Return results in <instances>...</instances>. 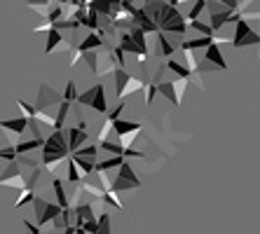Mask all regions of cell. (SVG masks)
<instances>
[{"label": "cell", "mask_w": 260, "mask_h": 234, "mask_svg": "<svg viewBox=\"0 0 260 234\" xmlns=\"http://www.w3.org/2000/svg\"><path fill=\"white\" fill-rule=\"evenodd\" d=\"M155 24H157V28L162 33H181L183 35L185 28H188V19L178 12V7L176 5L164 3V5L159 7L157 17H155Z\"/></svg>", "instance_id": "cell-1"}, {"label": "cell", "mask_w": 260, "mask_h": 234, "mask_svg": "<svg viewBox=\"0 0 260 234\" xmlns=\"http://www.w3.org/2000/svg\"><path fill=\"white\" fill-rule=\"evenodd\" d=\"M248 45H260V33H255L248 24V19L239 17L235 21V35H232V47H248Z\"/></svg>", "instance_id": "cell-2"}, {"label": "cell", "mask_w": 260, "mask_h": 234, "mask_svg": "<svg viewBox=\"0 0 260 234\" xmlns=\"http://www.w3.org/2000/svg\"><path fill=\"white\" fill-rule=\"evenodd\" d=\"M152 82H155V80H152ZM155 85H157V92L164 94V96H167L171 103H174V105H181V99H183V94L188 92L190 80H185V77H178V80H169V82L157 80Z\"/></svg>", "instance_id": "cell-3"}, {"label": "cell", "mask_w": 260, "mask_h": 234, "mask_svg": "<svg viewBox=\"0 0 260 234\" xmlns=\"http://www.w3.org/2000/svg\"><path fill=\"white\" fill-rule=\"evenodd\" d=\"M113 75H115L117 96H120V99H124V96H127V94H132V92H141V89H143V85H145L143 80H136V77L127 75L122 68H115V70H113Z\"/></svg>", "instance_id": "cell-4"}, {"label": "cell", "mask_w": 260, "mask_h": 234, "mask_svg": "<svg viewBox=\"0 0 260 234\" xmlns=\"http://www.w3.org/2000/svg\"><path fill=\"white\" fill-rule=\"evenodd\" d=\"M141 180L136 178V173L134 169L129 167L127 162H122L120 164V173H117L115 183H110V190L113 192H122V190H132V187H139Z\"/></svg>", "instance_id": "cell-5"}, {"label": "cell", "mask_w": 260, "mask_h": 234, "mask_svg": "<svg viewBox=\"0 0 260 234\" xmlns=\"http://www.w3.org/2000/svg\"><path fill=\"white\" fill-rule=\"evenodd\" d=\"M36 202V216H38V225H45L49 220H59L61 216V206L59 204H47L43 199H33Z\"/></svg>", "instance_id": "cell-6"}, {"label": "cell", "mask_w": 260, "mask_h": 234, "mask_svg": "<svg viewBox=\"0 0 260 234\" xmlns=\"http://www.w3.org/2000/svg\"><path fill=\"white\" fill-rule=\"evenodd\" d=\"M78 101L80 103H85V105H91L96 112H106V94H103V85H96L94 89L85 92Z\"/></svg>", "instance_id": "cell-7"}, {"label": "cell", "mask_w": 260, "mask_h": 234, "mask_svg": "<svg viewBox=\"0 0 260 234\" xmlns=\"http://www.w3.org/2000/svg\"><path fill=\"white\" fill-rule=\"evenodd\" d=\"M202 61L216 66L218 70H225V68H228V61L223 59V54H220V47H218L216 43H211L209 47H204V59H202Z\"/></svg>", "instance_id": "cell-8"}, {"label": "cell", "mask_w": 260, "mask_h": 234, "mask_svg": "<svg viewBox=\"0 0 260 234\" xmlns=\"http://www.w3.org/2000/svg\"><path fill=\"white\" fill-rule=\"evenodd\" d=\"M113 129H115V134L120 136H136L139 138V134H141V129H143V124H139V122H124V120H113Z\"/></svg>", "instance_id": "cell-9"}, {"label": "cell", "mask_w": 260, "mask_h": 234, "mask_svg": "<svg viewBox=\"0 0 260 234\" xmlns=\"http://www.w3.org/2000/svg\"><path fill=\"white\" fill-rule=\"evenodd\" d=\"M87 138H89V136H87V131H85V122L80 124L78 129L73 127V129L68 131V150H71V152H75V150H78L80 145L87 141Z\"/></svg>", "instance_id": "cell-10"}, {"label": "cell", "mask_w": 260, "mask_h": 234, "mask_svg": "<svg viewBox=\"0 0 260 234\" xmlns=\"http://www.w3.org/2000/svg\"><path fill=\"white\" fill-rule=\"evenodd\" d=\"M211 43H220V37H216V35H202V37H194V40H185L181 47H188V50H204V47H209Z\"/></svg>", "instance_id": "cell-11"}, {"label": "cell", "mask_w": 260, "mask_h": 234, "mask_svg": "<svg viewBox=\"0 0 260 234\" xmlns=\"http://www.w3.org/2000/svg\"><path fill=\"white\" fill-rule=\"evenodd\" d=\"M0 127H3V129H12V131H17V134H21V131L28 127V117H19V120H0Z\"/></svg>", "instance_id": "cell-12"}, {"label": "cell", "mask_w": 260, "mask_h": 234, "mask_svg": "<svg viewBox=\"0 0 260 234\" xmlns=\"http://www.w3.org/2000/svg\"><path fill=\"white\" fill-rule=\"evenodd\" d=\"M127 160L124 154H113L110 160H106V162H99V164H94V169H96L99 173H103V171H108V169H115V167H120L122 162Z\"/></svg>", "instance_id": "cell-13"}, {"label": "cell", "mask_w": 260, "mask_h": 234, "mask_svg": "<svg viewBox=\"0 0 260 234\" xmlns=\"http://www.w3.org/2000/svg\"><path fill=\"white\" fill-rule=\"evenodd\" d=\"M157 45H159V52H157L159 56H167V59H169V56L174 54V47H171V43L167 40V35H164L162 31H157Z\"/></svg>", "instance_id": "cell-14"}, {"label": "cell", "mask_w": 260, "mask_h": 234, "mask_svg": "<svg viewBox=\"0 0 260 234\" xmlns=\"http://www.w3.org/2000/svg\"><path fill=\"white\" fill-rule=\"evenodd\" d=\"M91 47H101V35H99V33H89V35H87V40L78 47V54L91 50Z\"/></svg>", "instance_id": "cell-15"}, {"label": "cell", "mask_w": 260, "mask_h": 234, "mask_svg": "<svg viewBox=\"0 0 260 234\" xmlns=\"http://www.w3.org/2000/svg\"><path fill=\"white\" fill-rule=\"evenodd\" d=\"M167 68L169 70H174L178 77H185V80H192V73H190V68L188 66H181L178 61H167Z\"/></svg>", "instance_id": "cell-16"}, {"label": "cell", "mask_w": 260, "mask_h": 234, "mask_svg": "<svg viewBox=\"0 0 260 234\" xmlns=\"http://www.w3.org/2000/svg\"><path fill=\"white\" fill-rule=\"evenodd\" d=\"M206 10V0H192V5H190V12H188V21H194V19H200V14Z\"/></svg>", "instance_id": "cell-17"}, {"label": "cell", "mask_w": 260, "mask_h": 234, "mask_svg": "<svg viewBox=\"0 0 260 234\" xmlns=\"http://www.w3.org/2000/svg\"><path fill=\"white\" fill-rule=\"evenodd\" d=\"M85 178V173H82V169L75 164V160H68V180L71 183H78V180Z\"/></svg>", "instance_id": "cell-18"}, {"label": "cell", "mask_w": 260, "mask_h": 234, "mask_svg": "<svg viewBox=\"0 0 260 234\" xmlns=\"http://www.w3.org/2000/svg\"><path fill=\"white\" fill-rule=\"evenodd\" d=\"M52 185H54V192H56V199H59V206H61V209H66V206H68V199H66V192H63V185H61V180L54 178V183H52Z\"/></svg>", "instance_id": "cell-19"}, {"label": "cell", "mask_w": 260, "mask_h": 234, "mask_svg": "<svg viewBox=\"0 0 260 234\" xmlns=\"http://www.w3.org/2000/svg\"><path fill=\"white\" fill-rule=\"evenodd\" d=\"M143 92H145V105H150L152 99H155V94H157V85H155V82H145Z\"/></svg>", "instance_id": "cell-20"}, {"label": "cell", "mask_w": 260, "mask_h": 234, "mask_svg": "<svg viewBox=\"0 0 260 234\" xmlns=\"http://www.w3.org/2000/svg\"><path fill=\"white\" fill-rule=\"evenodd\" d=\"M66 115H68V101H63V103L59 105V117L54 120V129H61V124H63Z\"/></svg>", "instance_id": "cell-21"}, {"label": "cell", "mask_w": 260, "mask_h": 234, "mask_svg": "<svg viewBox=\"0 0 260 234\" xmlns=\"http://www.w3.org/2000/svg\"><path fill=\"white\" fill-rule=\"evenodd\" d=\"M188 26H192V28H197V31L202 33V35H213V28L211 26H206V24H202L200 19H194V21H190Z\"/></svg>", "instance_id": "cell-22"}, {"label": "cell", "mask_w": 260, "mask_h": 234, "mask_svg": "<svg viewBox=\"0 0 260 234\" xmlns=\"http://www.w3.org/2000/svg\"><path fill=\"white\" fill-rule=\"evenodd\" d=\"M96 152H99V148L96 145H91V148H82V150H75V154L78 157H87V160H96Z\"/></svg>", "instance_id": "cell-23"}, {"label": "cell", "mask_w": 260, "mask_h": 234, "mask_svg": "<svg viewBox=\"0 0 260 234\" xmlns=\"http://www.w3.org/2000/svg\"><path fill=\"white\" fill-rule=\"evenodd\" d=\"M63 99L68 101V103H73V101L78 99V92H75V82H68V87H66V94H63Z\"/></svg>", "instance_id": "cell-24"}, {"label": "cell", "mask_w": 260, "mask_h": 234, "mask_svg": "<svg viewBox=\"0 0 260 234\" xmlns=\"http://www.w3.org/2000/svg\"><path fill=\"white\" fill-rule=\"evenodd\" d=\"M61 43V33L56 31V28H52V33H49V43H47V52L54 50V45Z\"/></svg>", "instance_id": "cell-25"}, {"label": "cell", "mask_w": 260, "mask_h": 234, "mask_svg": "<svg viewBox=\"0 0 260 234\" xmlns=\"http://www.w3.org/2000/svg\"><path fill=\"white\" fill-rule=\"evenodd\" d=\"M96 225H99V232H110V216L108 213H103V216L96 220Z\"/></svg>", "instance_id": "cell-26"}, {"label": "cell", "mask_w": 260, "mask_h": 234, "mask_svg": "<svg viewBox=\"0 0 260 234\" xmlns=\"http://www.w3.org/2000/svg\"><path fill=\"white\" fill-rule=\"evenodd\" d=\"M0 157H3V160H14V157H17V148H5V150H0Z\"/></svg>", "instance_id": "cell-27"}, {"label": "cell", "mask_w": 260, "mask_h": 234, "mask_svg": "<svg viewBox=\"0 0 260 234\" xmlns=\"http://www.w3.org/2000/svg\"><path fill=\"white\" fill-rule=\"evenodd\" d=\"M218 3H220V5H225V7H230V10H237L242 0H218Z\"/></svg>", "instance_id": "cell-28"}, {"label": "cell", "mask_w": 260, "mask_h": 234, "mask_svg": "<svg viewBox=\"0 0 260 234\" xmlns=\"http://www.w3.org/2000/svg\"><path fill=\"white\" fill-rule=\"evenodd\" d=\"M24 225H26V227H28V232H33V234H40V227H36L33 222H28V220H26Z\"/></svg>", "instance_id": "cell-29"}]
</instances>
